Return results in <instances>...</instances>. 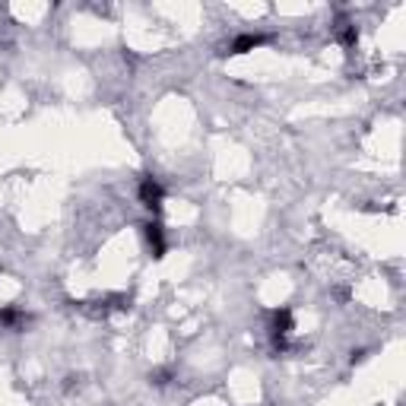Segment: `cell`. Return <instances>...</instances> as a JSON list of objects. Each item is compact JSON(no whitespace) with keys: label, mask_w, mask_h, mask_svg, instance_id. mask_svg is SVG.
<instances>
[{"label":"cell","mask_w":406,"mask_h":406,"mask_svg":"<svg viewBox=\"0 0 406 406\" xmlns=\"http://www.w3.org/2000/svg\"><path fill=\"white\" fill-rule=\"evenodd\" d=\"M289 330H292V311H289V308H276V311H273V317H270V337H273V349H276V353H286Z\"/></svg>","instance_id":"1"},{"label":"cell","mask_w":406,"mask_h":406,"mask_svg":"<svg viewBox=\"0 0 406 406\" xmlns=\"http://www.w3.org/2000/svg\"><path fill=\"white\" fill-rule=\"evenodd\" d=\"M162 200H166V191L159 184L156 178H143L140 181V203H143L150 213H159L162 210Z\"/></svg>","instance_id":"2"},{"label":"cell","mask_w":406,"mask_h":406,"mask_svg":"<svg viewBox=\"0 0 406 406\" xmlns=\"http://www.w3.org/2000/svg\"><path fill=\"white\" fill-rule=\"evenodd\" d=\"M143 238H146V245H150L152 257H166V232H162V226H159L156 219L143 226Z\"/></svg>","instance_id":"3"},{"label":"cell","mask_w":406,"mask_h":406,"mask_svg":"<svg viewBox=\"0 0 406 406\" xmlns=\"http://www.w3.org/2000/svg\"><path fill=\"white\" fill-rule=\"evenodd\" d=\"M263 42H267V35H254V32H245V35H238V38H232V42H229L226 54H248V51H254V48H261Z\"/></svg>","instance_id":"4"},{"label":"cell","mask_w":406,"mask_h":406,"mask_svg":"<svg viewBox=\"0 0 406 406\" xmlns=\"http://www.w3.org/2000/svg\"><path fill=\"white\" fill-rule=\"evenodd\" d=\"M337 42L343 48H353L355 42H359V32H355V26L349 23V19H339L337 23Z\"/></svg>","instance_id":"5"},{"label":"cell","mask_w":406,"mask_h":406,"mask_svg":"<svg viewBox=\"0 0 406 406\" xmlns=\"http://www.w3.org/2000/svg\"><path fill=\"white\" fill-rule=\"evenodd\" d=\"M26 324V315L16 308H0V327H10V330H16V327H23Z\"/></svg>","instance_id":"6"},{"label":"cell","mask_w":406,"mask_h":406,"mask_svg":"<svg viewBox=\"0 0 406 406\" xmlns=\"http://www.w3.org/2000/svg\"><path fill=\"white\" fill-rule=\"evenodd\" d=\"M168 378H172V371H166V369H162V371H152V375H150V381L162 387V384H168Z\"/></svg>","instance_id":"7"}]
</instances>
